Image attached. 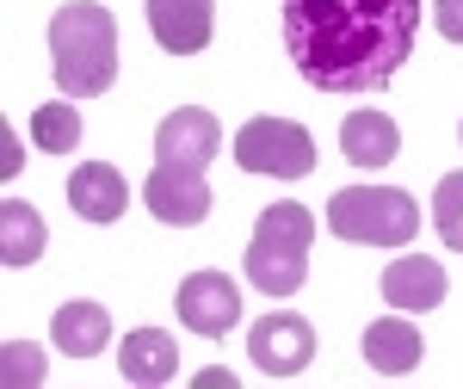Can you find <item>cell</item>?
<instances>
[{"instance_id":"cell-1","label":"cell","mask_w":463,"mask_h":389,"mask_svg":"<svg viewBox=\"0 0 463 389\" xmlns=\"http://www.w3.org/2000/svg\"><path fill=\"white\" fill-rule=\"evenodd\" d=\"M420 0H285V50L321 93H383L414 56Z\"/></svg>"},{"instance_id":"cell-2","label":"cell","mask_w":463,"mask_h":389,"mask_svg":"<svg viewBox=\"0 0 463 389\" xmlns=\"http://www.w3.org/2000/svg\"><path fill=\"white\" fill-rule=\"evenodd\" d=\"M50 56H56V87L69 100H99L118 81V56H124L111 6H93V0L56 6V19H50Z\"/></svg>"},{"instance_id":"cell-3","label":"cell","mask_w":463,"mask_h":389,"mask_svg":"<svg viewBox=\"0 0 463 389\" xmlns=\"http://www.w3.org/2000/svg\"><path fill=\"white\" fill-rule=\"evenodd\" d=\"M309 242H316V216L309 204H266V216L253 223V248H248V279L266 297H297L309 279Z\"/></svg>"},{"instance_id":"cell-4","label":"cell","mask_w":463,"mask_h":389,"mask_svg":"<svg viewBox=\"0 0 463 389\" xmlns=\"http://www.w3.org/2000/svg\"><path fill=\"white\" fill-rule=\"evenodd\" d=\"M327 229L340 242H364V248H408L420 229V211L395 185H346L327 198Z\"/></svg>"},{"instance_id":"cell-5","label":"cell","mask_w":463,"mask_h":389,"mask_svg":"<svg viewBox=\"0 0 463 389\" xmlns=\"http://www.w3.org/2000/svg\"><path fill=\"white\" fill-rule=\"evenodd\" d=\"M235 161L248 174H272V179H303L316 174V137L290 118H253L235 130Z\"/></svg>"},{"instance_id":"cell-6","label":"cell","mask_w":463,"mask_h":389,"mask_svg":"<svg viewBox=\"0 0 463 389\" xmlns=\"http://www.w3.org/2000/svg\"><path fill=\"white\" fill-rule=\"evenodd\" d=\"M248 353H253V371L260 377H297L316 358V327L303 316H290V309H279V316H266L248 334Z\"/></svg>"},{"instance_id":"cell-7","label":"cell","mask_w":463,"mask_h":389,"mask_svg":"<svg viewBox=\"0 0 463 389\" xmlns=\"http://www.w3.org/2000/svg\"><path fill=\"white\" fill-rule=\"evenodd\" d=\"M143 204L155 211V223H174V229H192V223H204L211 216V185L204 174H192V167H174V161H155V174L143 179Z\"/></svg>"},{"instance_id":"cell-8","label":"cell","mask_w":463,"mask_h":389,"mask_svg":"<svg viewBox=\"0 0 463 389\" xmlns=\"http://www.w3.org/2000/svg\"><path fill=\"white\" fill-rule=\"evenodd\" d=\"M216 148H222V130H216V111L204 106H179L161 118V130H155V155L161 161H174V167H192V174H204L216 161Z\"/></svg>"},{"instance_id":"cell-9","label":"cell","mask_w":463,"mask_h":389,"mask_svg":"<svg viewBox=\"0 0 463 389\" xmlns=\"http://www.w3.org/2000/svg\"><path fill=\"white\" fill-rule=\"evenodd\" d=\"M179 321L192 327V334H229L235 321H241V290L235 279H222V272H192V279L179 284Z\"/></svg>"},{"instance_id":"cell-10","label":"cell","mask_w":463,"mask_h":389,"mask_svg":"<svg viewBox=\"0 0 463 389\" xmlns=\"http://www.w3.org/2000/svg\"><path fill=\"white\" fill-rule=\"evenodd\" d=\"M148 32L167 56H198L216 32V0H148Z\"/></svg>"},{"instance_id":"cell-11","label":"cell","mask_w":463,"mask_h":389,"mask_svg":"<svg viewBox=\"0 0 463 389\" xmlns=\"http://www.w3.org/2000/svg\"><path fill=\"white\" fill-rule=\"evenodd\" d=\"M445 290H451V279H445V266L427 260V253H402V260L383 266V303L402 309V316L439 309V303H445Z\"/></svg>"},{"instance_id":"cell-12","label":"cell","mask_w":463,"mask_h":389,"mask_svg":"<svg viewBox=\"0 0 463 389\" xmlns=\"http://www.w3.org/2000/svg\"><path fill=\"white\" fill-rule=\"evenodd\" d=\"M118 371H124V384H137V389L174 384V377H179L174 334H167V327H137V334H124V346H118Z\"/></svg>"},{"instance_id":"cell-13","label":"cell","mask_w":463,"mask_h":389,"mask_svg":"<svg viewBox=\"0 0 463 389\" xmlns=\"http://www.w3.org/2000/svg\"><path fill=\"white\" fill-rule=\"evenodd\" d=\"M69 204H74V216H87V223H118L124 204H130V185H124V174H118L111 161H87V167L69 174Z\"/></svg>"},{"instance_id":"cell-14","label":"cell","mask_w":463,"mask_h":389,"mask_svg":"<svg viewBox=\"0 0 463 389\" xmlns=\"http://www.w3.org/2000/svg\"><path fill=\"white\" fill-rule=\"evenodd\" d=\"M340 155H346L353 167H390L395 155H402L395 118H383V111H371V106L346 111V124H340Z\"/></svg>"},{"instance_id":"cell-15","label":"cell","mask_w":463,"mask_h":389,"mask_svg":"<svg viewBox=\"0 0 463 389\" xmlns=\"http://www.w3.org/2000/svg\"><path fill=\"white\" fill-rule=\"evenodd\" d=\"M420 353H427V346H420L414 321L402 316V309L364 327V365H371V371H383V377H402V371H414V365H420Z\"/></svg>"},{"instance_id":"cell-16","label":"cell","mask_w":463,"mask_h":389,"mask_svg":"<svg viewBox=\"0 0 463 389\" xmlns=\"http://www.w3.org/2000/svg\"><path fill=\"white\" fill-rule=\"evenodd\" d=\"M50 340H56V346H62L69 358H93V353H106V340H111V316H106V303H87V297L62 303V309H56V321H50Z\"/></svg>"},{"instance_id":"cell-17","label":"cell","mask_w":463,"mask_h":389,"mask_svg":"<svg viewBox=\"0 0 463 389\" xmlns=\"http://www.w3.org/2000/svg\"><path fill=\"white\" fill-rule=\"evenodd\" d=\"M43 253V216L19 198L0 204V266H32Z\"/></svg>"},{"instance_id":"cell-18","label":"cell","mask_w":463,"mask_h":389,"mask_svg":"<svg viewBox=\"0 0 463 389\" xmlns=\"http://www.w3.org/2000/svg\"><path fill=\"white\" fill-rule=\"evenodd\" d=\"M32 142L43 155H74L80 148V111L62 100V106H37L32 111Z\"/></svg>"},{"instance_id":"cell-19","label":"cell","mask_w":463,"mask_h":389,"mask_svg":"<svg viewBox=\"0 0 463 389\" xmlns=\"http://www.w3.org/2000/svg\"><path fill=\"white\" fill-rule=\"evenodd\" d=\"M432 229L451 253H463V174H445L432 192Z\"/></svg>"},{"instance_id":"cell-20","label":"cell","mask_w":463,"mask_h":389,"mask_svg":"<svg viewBox=\"0 0 463 389\" xmlns=\"http://www.w3.org/2000/svg\"><path fill=\"white\" fill-rule=\"evenodd\" d=\"M0 384L6 389H37L43 384V346H32V340H6V346H0Z\"/></svg>"},{"instance_id":"cell-21","label":"cell","mask_w":463,"mask_h":389,"mask_svg":"<svg viewBox=\"0 0 463 389\" xmlns=\"http://www.w3.org/2000/svg\"><path fill=\"white\" fill-rule=\"evenodd\" d=\"M432 19H439V32L451 37V43H463V0H439Z\"/></svg>"},{"instance_id":"cell-22","label":"cell","mask_w":463,"mask_h":389,"mask_svg":"<svg viewBox=\"0 0 463 389\" xmlns=\"http://www.w3.org/2000/svg\"><path fill=\"white\" fill-rule=\"evenodd\" d=\"M192 384H198V389H235V371H222V365H211V371H198Z\"/></svg>"},{"instance_id":"cell-23","label":"cell","mask_w":463,"mask_h":389,"mask_svg":"<svg viewBox=\"0 0 463 389\" xmlns=\"http://www.w3.org/2000/svg\"><path fill=\"white\" fill-rule=\"evenodd\" d=\"M0 148H6V155H0V174L13 179V174H19V161H25V155H19V142H13V130H0Z\"/></svg>"}]
</instances>
